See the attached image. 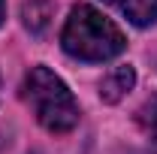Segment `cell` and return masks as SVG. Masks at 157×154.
Returning <instances> with one entry per match:
<instances>
[{
	"instance_id": "obj_1",
	"label": "cell",
	"mask_w": 157,
	"mask_h": 154,
	"mask_svg": "<svg viewBox=\"0 0 157 154\" xmlns=\"http://www.w3.org/2000/svg\"><path fill=\"white\" fill-rule=\"evenodd\" d=\"M60 45L70 58L85 64H103L127 48V39L112 18H106L91 3H76L60 30Z\"/></svg>"
},
{
	"instance_id": "obj_2",
	"label": "cell",
	"mask_w": 157,
	"mask_h": 154,
	"mask_svg": "<svg viewBox=\"0 0 157 154\" xmlns=\"http://www.w3.org/2000/svg\"><path fill=\"white\" fill-rule=\"evenodd\" d=\"M21 97L48 133H70L78 124V103L73 91L48 67H30L21 82Z\"/></svg>"
},
{
	"instance_id": "obj_3",
	"label": "cell",
	"mask_w": 157,
	"mask_h": 154,
	"mask_svg": "<svg viewBox=\"0 0 157 154\" xmlns=\"http://www.w3.org/2000/svg\"><path fill=\"white\" fill-rule=\"evenodd\" d=\"M133 85H136V70L130 64L115 67V70H109L106 76L100 79V100L103 103H121L133 91Z\"/></svg>"
},
{
	"instance_id": "obj_4",
	"label": "cell",
	"mask_w": 157,
	"mask_h": 154,
	"mask_svg": "<svg viewBox=\"0 0 157 154\" xmlns=\"http://www.w3.org/2000/svg\"><path fill=\"white\" fill-rule=\"evenodd\" d=\"M52 18H55V0H27L21 6V21L33 37H42Z\"/></svg>"
},
{
	"instance_id": "obj_5",
	"label": "cell",
	"mask_w": 157,
	"mask_h": 154,
	"mask_svg": "<svg viewBox=\"0 0 157 154\" xmlns=\"http://www.w3.org/2000/svg\"><path fill=\"white\" fill-rule=\"evenodd\" d=\"M106 3H112L136 27H148V24L157 21V0H106Z\"/></svg>"
},
{
	"instance_id": "obj_6",
	"label": "cell",
	"mask_w": 157,
	"mask_h": 154,
	"mask_svg": "<svg viewBox=\"0 0 157 154\" xmlns=\"http://www.w3.org/2000/svg\"><path fill=\"white\" fill-rule=\"evenodd\" d=\"M139 127L151 136V142H157V94L145 100V106L139 109Z\"/></svg>"
},
{
	"instance_id": "obj_7",
	"label": "cell",
	"mask_w": 157,
	"mask_h": 154,
	"mask_svg": "<svg viewBox=\"0 0 157 154\" xmlns=\"http://www.w3.org/2000/svg\"><path fill=\"white\" fill-rule=\"evenodd\" d=\"M3 18H6V0H0V24H3Z\"/></svg>"
}]
</instances>
